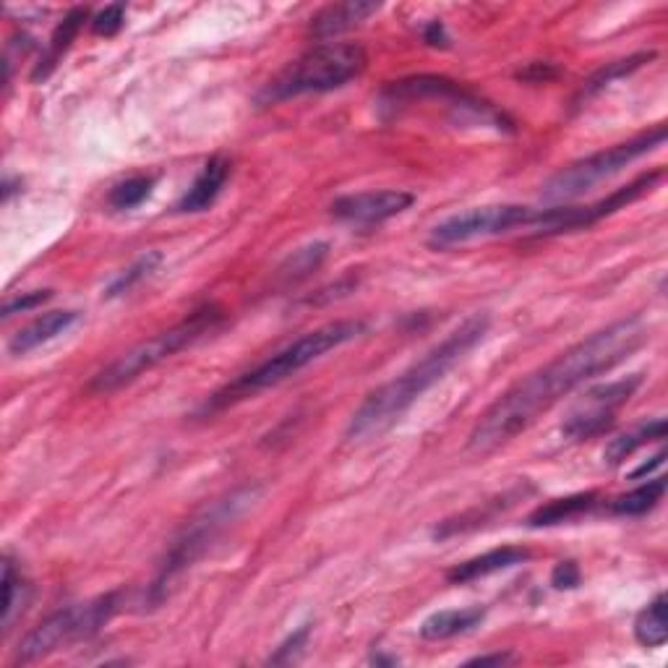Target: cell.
<instances>
[{"mask_svg": "<svg viewBox=\"0 0 668 668\" xmlns=\"http://www.w3.org/2000/svg\"><path fill=\"white\" fill-rule=\"evenodd\" d=\"M225 322V311L217 303H206L202 309H196L191 317H186L183 322H178L170 330L155 334V337L144 339V343L133 345L131 350L120 353L112 363L105 366L103 371H97L95 377L86 384L90 394H112L131 382H136L139 377L146 371H152L155 366L165 363L172 356H178L180 350L202 339L204 334L215 332L219 324Z\"/></svg>", "mask_w": 668, "mask_h": 668, "instance_id": "cell-4", "label": "cell"}, {"mask_svg": "<svg viewBox=\"0 0 668 668\" xmlns=\"http://www.w3.org/2000/svg\"><path fill=\"white\" fill-rule=\"evenodd\" d=\"M366 332L363 322H356V319H339V322L324 324L319 330L306 332L303 337H298L296 343H290L283 350L275 353L272 358L262 360L259 366H253L246 373L227 382L223 390H217L206 399L204 410L206 413H217L225 410V407L243 403V399L253 397V394L270 390V386L283 384L285 379L296 377L298 371H303L306 366L317 363L319 358H324L326 353L337 350L339 345L350 343V339L360 337Z\"/></svg>", "mask_w": 668, "mask_h": 668, "instance_id": "cell-3", "label": "cell"}, {"mask_svg": "<svg viewBox=\"0 0 668 668\" xmlns=\"http://www.w3.org/2000/svg\"><path fill=\"white\" fill-rule=\"evenodd\" d=\"M660 178H664V170H651L645 172V176L634 178L632 183H627L624 189H617L613 193H609L606 199H600V202L591 204V206H577V227L583 230V227L596 225L598 219L613 215V212L627 210V204L637 202L640 196H645V193H651L656 186L660 183Z\"/></svg>", "mask_w": 668, "mask_h": 668, "instance_id": "cell-14", "label": "cell"}, {"mask_svg": "<svg viewBox=\"0 0 668 668\" xmlns=\"http://www.w3.org/2000/svg\"><path fill=\"white\" fill-rule=\"evenodd\" d=\"M656 58V52L647 50V52H637V56H630L627 60H617V63H609L606 69H600L598 73H593V79L583 86V92H580V97H593L596 92L604 90V86H609L611 82H617L621 76H630L632 71L643 69L645 63H651V60Z\"/></svg>", "mask_w": 668, "mask_h": 668, "instance_id": "cell-27", "label": "cell"}, {"mask_svg": "<svg viewBox=\"0 0 668 668\" xmlns=\"http://www.w3.org/2000/svg\"><path fill=\"white\" fill-rule=\"evenodd\" d=\"M426 99H444V103H457L460 108H484V103H478L476 97L467 95V92L457 82L446 76H410L403 82H394L382 92V103L390 108L397 105H413V103H426Z\"/></svg>", "mask_w": 668, "mask_h": 668, "instance_id": "cell-12", "label": "cell"}, {"mask_svg": "<svg viewBox=\"0 0 668 668\" xmlns=\"http://www.w3.org/2000/svg\"><path fill=\"white\" fill-rule=\"evenodd\" d=\"M309 634H311L309 627H300L298 632H293L290 637H287L285 643L277 647L275 656L270 658V664H293V660L298 658V653L306 647V640H309Z\"/></svg>", "mask_w": 668, "mask_h": 668, "instance_id": "cell-30", "label": "cell"}, {"mask_svg": "<svg viewBox=\"0 0 668 668\" xmlns=\"http://www.w3.org/2000/svg\"><path fill=\"white\" fill-rule=\"evenodd\" d=\"M29 598H32L29 583L22 577V572H16L13 561L5 557L3 559V634L11 632L13 621L22 617Z\"/></svg>", "mask_w": 668, "mask_h": 668, "instance_id": "cell-22", "label": "cell"}, {"mask_svg": "<svg viewBox=\"0 0 668 668\" xmlns=\"http://www.w3.org/2000/svg\"><path fill=\"white\" fill-rule=\"evenodd\" d=\"M551 585L557 591H572L580 585V566L574 561H559L551 572Z\"/></svg>", "mask_w": 668, "mask_h": 668, "instance_id": "cell-32", "label": "cell"}, {"mask_svg": "<svg viewBox=\"0 0 668 668\" xmlns=\"http://www.w3.org/2000/svg\"><path fill=\"white\" fill-rule=\"evenodd\" d=\"M643 377L632 373V377L619 379V382L598 384L583 394L577 405L572 407L570 416L561 424V433L574 439V442H585V439L600 437L606 429H611L617 413L632 399V394L640 390Z\"/></svg>", "mask_w": 668, "mask_h": 668, "instance_id": "cell-10", "label": "cell"}, {"mask_svg": "<svg viewBox=\"0 0 668 668\" xmlns=\"http://www.w3.org/2000/svg\"><path fill=\"white\" fill-rule=\"evenodd\" d=\"M484 617H486V611L480 609V606H470V609H446V611L431 613V617L420 624V637L433 640V643H439V640L457 637V634L476 630L480 621H484Z\"/></svg>", "mask_w": 668, "mask_h": 668, "instance_id": "cell-18", "label": "cell"}, {"mask_svg": "<svg viewBox=\"0 0 668 668\" xmlns=\"http://www.w3.org/2000/svg\"><path fill=\"white\" fill-rule=\"evenodd\" d=\"M84 19H86V9H73L69 16H65L63 22L58 24L56 35H52L50 45H48V52H45V58L39 60L35 73H32V79H35V82H37V79H45L52 69H56V63L60 58H63V52L71 48L73 37L79 35V29H82Z\"/></svg>", "mask_w": 668, "mask_h": 668, "instance_id": "cell-24", "label": "cell"}, {"mask_svg": "<svg viewBox=\"0 0 668 668\" xmlns=\"http://www.w3.org/2000/svg\"><path fill=\"white\" fill-rule=\"evenodd\" d=\"M527 559H530V551L523 549V546H501V549L480 553L476 559H467L463 564L452 566V570L446 572V580H450L452 585L476 583V580L489 577L493 572L512 570V566L525 564Z\"/></svg>", "mask_w": 668, "mask_h": 668, "instance_id": "cell-15", "label": "cell"}, {"mask_svg": "<svg viewBox=\"0 0 668 668\" xmlns=\"http://www.w3.org/2000/svg\"><path fill=\"white\" fill-rule=\"evenodd\" d=\"M666 493V478L647 480V484L637 486V489L630 493H621L611 501V514H619V517H640V514H647L651 510H656L658 501L664 499Z\"/></svg>", "mask_w": 668, "mask_h": 668, "instance_id": "cell-25", "label": "cell"}, {"mask_svg": "<svg viewBox=\"0 0 668 668\" xmlns=\"http://www.w3.org/2000/svg\"><path fill=\"white\" fill-rule=\"evenodd\" d=\"M489 324L491 322L486 313L465 319L457 330L446 334L442 343L426 353L418 363H413L410 369L394 377L392 382L377 386L353 413L350 424H347V439L350 442H369V439H377L384 431H390L410 410L420 394L429 392L437 382H442L444 373L484 339Z\"/></svg>", "mask_w": 668, "mask_h": 668, "instance_id": "cell-2", "label": "cell"}, {"mask_svg": "<svg viewBox=\"0 0 668 668\" xmlns=\"http://www.w3.org/2000/svg\"><path fill=\"white\" fill-rule=\"evenodd\" d=\"M79 322V311H48L37 317L35 322L26 324L9 339L11 356H26V353L37 350L39 345L50 343V339L60 337Z\"/></svg>", "mask_w": 668, "mask_h": 668, "instance_id": "cell-16", "label": "cell"}, {"mask_svg": "<svg viewBox=\"0 0 668 668\" xmlns=\"http://www.w3.org/2000/svg\"><path fill=\"white\" fill-rule=\"evenodd\" d=\"M227 178H230V163L225 157H212L204 165V170L199 172L196 180L191 183V189L186 191V196L178 202L180 212H204L217 202L219 191L225 189Z\"/></svg>", "mask_w": 668, "mask_h": 668, "instance_id": "cell-17", "label": "cell"}, {"mask_svg": "<svg viewBox=\"0 0 668 668\" xmlns=\"http://www.w3.org/2000/svg\"><path fill=\"white\" fill-rule=\"evenodd\" d=\"M596 504H598L596 491L574 493V497H564V499L549 501V504L538 506V510L527 517V525L549 527V525H559V523H570V520L580 517V514L591 512Z\"/></svg>", "mask_w": 668, "mask_h": 668, "instance_id": "cell-19", "label": "cell"}, {"mask_svg": "<svg viewBox=\"0 0 668 668\" xmlns=\"http://www.w3.org/2000/svg\"><path fill=\"white\" fill-rule=\"evenodd\" d=\"M159 264H163V253H159V251H146L144 257H139L136 262H133L131 266H126V270L120 272L116 279H112V283L108 285V290H105V296H108V298L126 296V293H131L133 287L142 285L146 277L155 275Z\"/></svg>", "mask_w": 668, "mask_h": 668, "instance_id": "cell-26", "label": "cell"}, {"mask_svg": "<svg viewBox=\"0 0 668 668\" xmlns=\"http://www.w3.org/2000/svg\"><path fill=\"white\" fill-rule=\"evenodd\" d=\"M259 497H262L259 486H240V489L227 493V497L212 501L199 517H193L191 523L186 525V530L176 538V544L170 546L163 564H159V574L155 585H152V598H163L167 585H170L180 572L189 570L193 561L210 549L212 540H215L232 520H238L249 506L257 504Z\"/></svg>", "mask_w": 668, "mask_h": 668, "instance_id": "cell-6", "label": "cell"}, {"mask_svg": "<svg viewBox=\"0 0 668 668\" xmlns=\"http://www.w3.org/2000/svg\"><path fill=\"white\" fill-rule=\"evenodd\" d=\"M123 22H126V9H123V5H108V9L97 13L95 22H92V29H95V35L112 37V35H118L120 26H123Z\"/></svg>", "mask_w": 668, "mask_h": 668, "instance_id": "cell-29", "label": "cell"}, {"mask_svg": "<svg viewBox=\"0 0 668 668\" xmlns=\"http://www.w3.org/2000/svg\"><path fill=\"white\" fill-rule=\"evenodd\" d=\"M50 296H52L50 290H35V293H24V296H19V298H9L3 306V319H11L13 313L32 311L35 306L45 303V300H48Z\"/></svg>", "mask_w": 668, "mask_h": 668, "instance_id": "cell-31", "label": "cell"}, {"mask_svg": "<svg viewBox=\"0 0 668 668\" xmlns=\"http://www.w3.org/2000/svg\"><path fill=\"white\" fill-rule=\"evenodd\" d=\"M416 204V196L410 191H360V193H347L332 202V217L347 225H379L386 219L403 215Z\"/></svg>", "mask_w": 668, "mask_h": 668, "instance_id": "cell-11", "label": "cell"}, {"mask_svg": "<svg viewBox=\"0 0 668 668\" xmlns=\"http://www.w3.org/2000/svg\"><path fill=\"white\" fill-rule=\"evenodd\" d=\"M634 637L645 647H660L668 640V598L666 593H658L647 609L640 611L634 621Z\"/></svg>", "mask_w": 668, "mask_h": 668, "instance_id": "cell-23", "label": "cell"}, {"mask_svg": "<svg viewBox=\"0 0 668 668\" xmlns=\"http://www.w3.org/2000/svg\"><path fill=\"white\" fill-rule=\"evenodd\" d=\"M645 337L643 319L627 317L591 334L583 343L572 345L544 369L533 371L530 377H525L523 382L501 394L497 403L480 416L476 429L470 431L467 450L486 454L510 444L561 397L577 390L587 379L598 377V373L609 371L624 358H630L645 343Z\"/></svg>", "mask_w": 668, "mask_h": 668, "instance_id": "cell-1", "label": "cell"}, {"mask_svg": "<svg viewBox=\"0 0 668 668\" xmlns=\"http://www.w3.org/2000/svg\"><path fill=\"white\" fill-rule=\"evenodd\" d=\"M326 257H330V243H324V240H317V243L309 246H300L290 253V257L285 259L283 266L277 270V277L283 285H296L303 283L306 277H311L313 272L319 270L326 262Z\"/></svg>", "mask_w": 668, "mask_h": 668, "instance_id": "cell-21", "label": "cell"}, {"mask_svg": "<svg viewBox=\"0 0 668 668\" xmlns=\"http://www.w3.org/2000/svg\"><path fill=\"white\" fill-rule=\"evenodd\" d=\"M369 65V56L356 43H319L287 63L259 95L264 105L285 103L300 95H322L345 86Z\"/></svg>", "mask_w": 668, "mask_h": 668, "instance_id": "cell-5", "label": "cell"}, {"mask_svg": "<svg viewBox=\"0 0 668 668\" xmlns=\"http://www.w3.org/2000/svg\"><path fill=\"white\" fill-rule=\"evenodd\" d=\"M510 653H497V656H478L473 660H467V666H504L510 664Z\"/></svg>", "mask_w": 668, "mask_h": 668, "instance_id": "cell-35", "label": "cell"}, {"mask_svg": "<svg viewBox=\"0 0 668 668\" xmlns=\"http://www.w3.org/2000/svg\"><path fill=\"white\" fill-rule=\"evenodd\" d=\"M666 144V126H656L653 131L640 133V136L630 139V142L611 146V150L598 152V155H591L580 163H572L564 170H559L557 176L546 180L544 186V202L549 204H566L580 199L583 193H587L593 186L604 183L611 176L624 170L627 165H632L634 159L651 155L656 152L658 146Z\"/></svg>", "mask_w": 668, "mask_h": 668, "instance_id": "cell-7", "label": "cell"}, {"mask_svg": "<svg viewBox=\"0 0 668 668\" xmlns=\"http://www.w3.org/2000/svg\"><path fill=\"white\" fill-rule=\"evenodd\" d=\"M118 609V593H108L86 604L69 606L50 613L48 619L39 624L22 640L16 653V664H35L52 656L60 647L79 643V640H90L108 624L112 613Z\"/></svg>", "mask_w": 668, "mask_h": 668, "instance_id": "cell-8", "label": "cell"}, {"mask_svg": "<svg viewBox=\"0 0 668 668\" xmlns=\"http://www.w3.org/2000/svg\"><path fill=\"white\" fill-rule=\"evenodd\" d=\"M152 186H155V178H150V176L129 178L110 191L108 202L112 210H133V206L142 204L144 199H150Z\"/></svg>", "mask_w": 668, "mask_h": 668, "instance_id": "cell-28", "label": "cell"}, {"mask_svg": "<svg viewBox=\"0 0 668 668\" xmlns=\"http://www.w3.org/2000/svg\"><path fill=\"white\" fill-rule=\"evenodd\" d=\"M424 39H426V43H429V45H433V48H446V43H450V37H446L444 26L439 24V22H431L429 26H426Z\"/></svg>", "mask_w": 668, "mask_h": 668, "instance_id": "cell-34", "label": "cell"}, {"mask_svg": "<svg viewBox=\"0 0 668 668\" xmlns=\"http://www.w3.org/2000/svg\"><path fill=\"white\" fill-rule=\"evenodd\" d=\"M379 9H382V3H371V0H347V3L326 5L311 19V37L326 43V39L345 35V32L363 24L366 19H371L373 13H379Z\"/></svg>", "mask_w": 668, "mask_h": 668, "instance_id": "cell-13", "label": "cell"}, {"mask_svg": "<svg viewBox=\"0 0 668 668\" xmlns=\"http://www.w3.org/2000/svg\"><path fill=\"white\" fill-rule=\"evenodd\" d=\"M551 76H557V69L551 63H533L530 69L517 73V79H525V82H549Z\"/></svg>", "mask_w": 668, "mask_h": 668, "instance_id": "cell-33", "label": "cell"}, {"mask_svg": "<svg viewBox=\"0 0 668 668\" xmlns=\"http://www.w3.org/2000/svg\"><path fill=\"white\" fill-rule=\"evenodd\" d=\"M664 460H666V452H658V454H656V457H653V460H651V463L640 465V467H637V470H634V473H632V478H645V476H651V473H653V470H656V467H660V465H664Z\"/></svg>", "mask_w": 668, "mask_h": 668, "instance_id": "cell-36", "label": "cell"}, {"mask_svg": "<svg viewBox=\"0 0 668 668\" xmlns=\"http://www.w3.org/2000/svg\"><path fill=\"white\" fill-rule=\"evenodd\" d=\"M536 219V210L523 204H491L476 206V210L460 212L446 217L431 230L429 243L433 249H452V246L467 243V240L504 236L517 227H530Z\"/></svg>", "mask_w": 668, "mask_h": 668, "instance_id": "cell-9", "label": "cell"}, {"mask_svg": "<svg viewBox=\"0 0 668 668\" xmlns=\"http://www.w3.org/2000/svg\"><path fill=\"white\" fill-rule=\"evenodd\" d=\"M660 439H666V420L664 418L647 420V424H640L637 429L611 439L609 446L604 450V460L609 465H619V463H624L627 457H632L640 446H645L651 442H660Z\"/></svg>", "mask_w": 668, "mask_h": 668, "instance_id": "cell-20", "label": "cell"}]
</instances>
